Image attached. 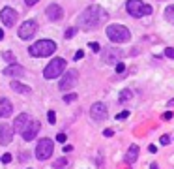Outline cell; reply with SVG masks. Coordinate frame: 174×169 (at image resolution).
<instances>
[{"instance_id":"cell-1","label":"cell","mask_w":174,"mask_h":169,"mask_svg":"<svg viewBox=\"0 0 174 169\" xmlns=\"http://www.w3.org/2000/svg\"><path fill=\"white\" fill-rule=\"evenodd\" d=\"M107 19H109V15H107V12L101 6H90L79 15L77 24L84 30H94V28H98L99 24H103Z\"/></svg>"},{"instance_id":"cell-2","label":"cell","mask_w":174,"mask_h":169,"mask_svg":"<svg viewBox=\"0 0 174 169\" xmlns=\"http://www.w3.org/2000/svg\"><path fill=\"white\" fill-rule=\"evenodd\" d=\"M56 51V43L51 42V40H39L34 45L28 47V53L32 56H38V58H43V56H51Z\"/></svg>"},{"instance_id":"cell-3","label":"cell","mask_w":174,"mask_h":169,"mask_svg":"<svg viewBox=\"0 0 174 169\" xmlns=\"http://www.w3.org/2000/svg\"><path fill=\"white\" fill-rule=\"evenodd\" d=\"M107 36H109V40L114 42V43H126V42L131 40V32L124 24H109V27H107Z\"/></svg>"},{"instance_id":"cell-4","label":"cell","mask_w":174,"mask_h":169,"mask_svg":"<svg viewBox=\"0 0 174 169\" xmlns=\"http://www.w3.org/2000/svg\"><path fill=\"white\" fill-rule=\"evenodd\" d=\"M126 12L129 13L131 17L139 19V17H142V15H150L153 9H152V6L144 4L142 0H127L126 2Z\"/></svg>"},{"instance_id":"cell-5","label":"cell","mask_w":174,"mask_h":169,"mask_svg":"<svg viewBox=\"0 0 174 169\" xmlns=\"http://www.w3.org/2000/svg\"><path fill=\"white\" fill-rule=\"evenodd\" d=\"M64 70H66V60L56 56L54 60H51L47 64V68L43 70V77L45 79H56V77H60V75L64 73Z\"/></svg>"},{"instance_id":"cell-6","label":"cell","mask_w":174,"mask_h":169,"mask_svg":"<svg viewBox=\"0 0 174 169\" xmlns=\"http://www.w3.org/2000/svg\"><path fill=\"white\" fill-rule=\"evenodd\" d=\"M53 150H54V143L47 139V137H43V139H39L38 143V147H36V158L38 160H49L51 154H53Z\"/></svg>"},{"instance_id":"cell-7","label":"cell","mask_w":174,"mask_h":169,"mask_svg":"<svg viewBox=\"0 0 174 169\" xmlns=\"http://www.w3.org/2000/svg\"><path fill=\"white\" fill-rule=\"evenodd\" d=\"M101 53H103L101 58H103L105 64H118L120 58L124 56V51H120L116 47H105V49H101Z\"/></svg>"},{"instance_id":"cell-8","label":"cell","mask_w":174,"mask_h":169,"mask_svg":"<svg viewBox=\"0 0 174 169\" xmlns=\"http://www.w3.org/2000/svg\"><path fill=\"white\" fill-rule=\"evenodd\" d=\"M77 81H79V73H77V70H69V71H66V75L62 77L58 88L62 90V92H66V90L73 88V86L77 85Z\"/></svg>"},{"instance_id":"cell-9","label":"cell","mask_w":174,"mask_h":169,"mask_svg":"<svg viewBox=\"0 0 174 169\" xmlns=\"http://www.w3.org/2000/svg\"><path fill=\"white\" fill-rule=\"evenodd\" d=\"M32 117L28 115V113H21V115H17V119H15V122H13V130L17 132V134H24V132L28 130V126L32 124Z\"/></svg>"},{"instance_id":"cell-10","label":"cell","mask_w":174,"mask_h":169,"mask_svg":"<svg viewBox=\"0 0 174 169\" xmlns=\"http://www.w3.org/2000/svg\"><path fill=\"white\" fill-rule=\"evenodd\" d=\"M0 19H2V24H6V27H13V24L17 23V19H19V13L15 12L13 8L6 6L2 12H0Z\"/></svg>"},{"instance_id":"cell-11","label":"cell","mask_w":174,"mask_h":169,"mask_svg":"<svg viewBox=\"0 0 174 169\" xmlns=\"http://www.w3.org/2000/svg\"><path fill=\"white\" fill-rule=\"evenodd\" d=\"M36 30H38V23L36 21H32V19H30V21H24V24L19 28V38L21 40H30L36 34Z\"/></svg>"},{"instance_id":"cell-12","label":"cell","mask_w":174,"mask_h":169,"mask_svg":"<svg viewBox=\"0 0 174 169\" xmlns=\"http://www.w3.org/2000/svg\"><path fill=\"white\" fill-rule=\"evenodd\" d=\"M90 115L94 120H105L107 115H109V111H107V105L103 101H98V104H94L90 107Z\"/></svg>"},{"instance_id":"cell-13","label":"cell","mask_w":174,"mask_h":169,"mask_svg":"<svg viewBox=\"0 0 174 169\" xmlns=\"http://www.w3.org/2000/svg\"><path fill=\"white\" fill-rule=\"evenodd\" d=\"M13 134H15L13 126H9V124H0V145H9L11 139H13Z\"/></svg>"},{"instance_id":"cell-14","label":"cell","mask_w":174,"mask_h":169,"mask_svg":"<svg viewBox=\"0 0 174 169\" xmlns=\"http://www.w3.org/2000/svg\"><path fill=\"white\" fill-rule=\"evenodd\" d=\"M45 13H47V17L51 21H60V19L64 17V12H62V8H60L58 4H49L47 9H45Z\"/></svg>"},{"instance_id":"cell-15","label":"cell","mask_w":174,"mask_h":169,"mask_svg":"<svg viewBox=\"0 0 174 169\" xmlns=\"http://www.w3.org/2000/svg\"><path fill=\"white\" fill-rule=\"evenodd\" d=\"M41 130V124H39V120H32V124L28 126V130L23 134V139L24 141H32L36 135H38V132Z\"/></svg>"},{"instance_id":"cell-16","label":"cell","mask_w":174,"mask_h":169,"mask_svg":"<svg viewBox=\"0 0 174 169\" xmlns=\"http://www.w3.org/2000/svg\"><path fill=\"white\" fill-rule=\"evenodd\" d=\"M4 75H8V77H23L24 75V68L19 64H9L6 70H4Z\"/></svg>"},{"instance_id":"cell-17","label":"cell","mask_w":174,"mask_h":169,"mask_svg":"<svg viewBox=\"0 0 174 169\" xmlns=\"http://www.w3.org/2000/svg\"><path fill=\"white\" fill-rule=\"evenodd\" d=\"M13 113V105L11 101L8 98H0V119H4V117H9Z\"/></svg>"},{"instance_id":"cell-18","label":"cell","mask_w":174,"mask_h":169,"mask_svg":"<svg viewBox=\"0 0 174 169\" xmlns=\"http://www.w3.org/2000/svg\"><path fill=\"white\" fill-rule=\"evenodd\" d=\"M137 158H139V147L131 145L129 150H127V154H126V162L127 163H133V162H137Z\"/></svg>"},{"instance_id":"cell-19","label":"cell","mask_w":174,"mask_h":169,"mask_svg":"<svg viewBox=\"0 0 174 169\" xmlns=\"http://www.w3.org/2000/svg\"><path fill=\"white\" fill-rule=\"evenodd\" d=\"M11 88L15 90V92H19V94H30V86H26V85H23V83H19V81H13L11 83Z\"/></svg>"},{"instance_id":"cell-20","label":"cell","mask_w":174,"mask_h":169,"mask_svg":"<svg viewBox=\"0 0 174 169\" xmlns=\"http://www.w3.org/2000/svg\"><path fill=\"white\" fill-rule=\"evenodd\" d=\"M131 98H133V92L129 88H124L120 92V101H129Z\"/></svg>"},{"instance_id":"cell-21","label":"cell","mask_w":174,"mask_h":169,"mask_svg":"<svg viewBox=\"0 0 174 169\" xmlns=\"http://www.w3.org/2000/svg\"><path fill=\"white\" fill-rule=\"evenodd\" d=\"M165 19H167L168 23L174 24V6H168V8L165 9Z\"/></svg>"},{"instance_id":"cell-22","label":"cell","mask_w":174,"mask_h":169,"mask_svg":"<svg viewBox=\"0 0 174 169\" xmlns=\"http://www.w3.org/2000/svg\"><path fill=\"white\" fill-rule=\"evenodd\" d=\"M2 58L6 60V62H9V64H15V55L11 53V51H4V53H2Z\"/></svg>"},{"instance_id":"cell-23","label":"cell","mask_w":174,"mask_h":169,"mask_svg":"<svg viewBox=\"0 0 174 169\" xmlns=\"http://www.w3.org/2000/svg\"><path fill=\"white\" fill-rule=\"evenodd\" d=\"M77 100V94H75V92H71V94H66L64 96V101H66V104H71V101H75Z\"/></svg>"},{"instance_id":"cell-24","label":"cell","mask_w":174,"mask_h":169,"mask_svg":"<svg viewBox=\"0 0 174 169\" xmlns=\"http://www.w3.org/2000/svg\"><path fill=\"white\" fill-rule=\"evenodd\" d=\"M47 119H49L51 124H54V122H56V113H54V111H49V113H47Z\"/></svg>"},{"instance_id":"cell-25","label":"cell","mask_w":174,"mask_h":169,"mask_svg":"<svg viewBox=\"0 0 174 169\" xmlns=\"http://www.w3.org/2000/svg\"><path fill=\"white\" fill-rule=\"evenodd\" d=\"M75 30H77V28H68V30H66V34H64V36H66V40H69V38H73V34H75Z\"/></svg>"},{"instance_id":"cell-26","label":"cell","mask_w":174,"mask_h":169,"mask_svg":"<svg viewBox=\"0 0 174 169\" xmlns=\"http://www.w3.org/2000/svg\"><path fill=\"white\" fill-rule=\"evenodd\" d=\"M90 49H92V51H94V53H99V51H101V47H99V43H96V42H92V43H90Z\"/></svg>"},{"instance_id":"cell-27","label":"cell","mask_w":174,"mask_h":169,"mask_svg":"<svg viewBox=\"0 0 174 169\" xmlns=\"http://www.w3.org/2000/svg\"><path fill=\"white\" fill-rule=\"evenodd\" d=\"M127 117H129V111H122L120 115H116V119H118V120H124V119H127Z\"/></svg>"},{"instance_id":"cell-28","label":"cell","mask_w":174,"mask_h":169,"mask_svg":"<svg viewBox=\"0 0 174 169\" xmlns=\"http://www.w3.org/2000/svg\"><path fill=\"white\" fill-rule=\"evenodd\" d=\"M165 56H168V58H174V49H172V47H167V49H165Z\"/></svg>"},{"instance_id":"cell-29","label":"cell","mask_w":174,"mask_h":169,"mask_svg":"<svg viewBox=\"0 0 174 169\" xmlns=\"http://www.w3.org/2000/svg\"><path fill=\"white\" fill-rule=\"evenodd\" d=\"M124 71H126V66L122 62H118V64H116V73H124Z\"/></svg>"},{"instance_id":"cell-30","label":"cell","mask_w":174,"mask_h":169,"mask_svg":"<svg viewBox=\"0 0 174 169\" xmlns=\"http://www.w3.org/2000/svg\"><path fill=\"white\" fill-rule=\"evenodd\" d=\"M66 163H68V162H66V160H64V158H60V160H58V162H54V167H58V169H60V167H64V165H66Z\"/></svg>"},{"instance_id":"cell-31","label":"cell","mask_w":174,"mask_h":169,"mask_svg":"<svg viewBox=\"0 0 174 169\" xmlns=\"http://www.w3.org/2000/svg\"><path fill=\"white\" fill-rule=\"evenodd\" d=\"M168 141H170V137H168V135H161V139H159L161 145H168Z\"/></svg>"},{"instance_id":"cell-32","label":"cell","mask_w":174,"mask_h":169,"mask_svg":"<svg viewBox=\"0 0 174 169\" xmlns=\"http://www.w3.org/2000/svg\"><path fill=\"white\" fill-rule=\"evenodd\" d=\"M0 162H2V163H9V162H11V154H4Z\"/></svg>"},{"instance_id":"cell-33","label":"cell","mask_w":174,"mask_h":169,"mask_svg":"<svg viewBox=\"0 0 174 169\" xmlns=\"http://www.w3.org/2000/svg\"><path fill=\"white\" fill-rule=\"evenodd\" d=\"M83 56H84V51H83V49H79V51L75 53V60H81Z\"/></svg>"},{"instance_id":"cell-34","label":"cell","mask_w":174,"mask_h":169,"mask_svg":"<svg viewBox=\"0 0 174 169\" xmlns=\"http://www.w3.org/2000/svg\"><path fill=\"white\" fill-rule=\"evenodd\" d=\"M56 141H58V143H66V134H58V135H56Z\"/></svg>"},{"instance_id":"cell-35","label":"cell","mask_w":174,"mask_h":169,"mask_svg":"<svg viewBox=\"0 0 174 169\" xmlns=\"http://www.w3.org/2000/svg\"><path fill=\"white\" fill-rule=\"evenodd\" d=\"M103 135H105V137H112V135H114V130H105Z\"/></svg>"},{"instance_id":"cell-36","label":"cell","mask_w":174,"mask_h":169,"mask_svg":"<svg viewBox=\"0 0 174 169\" xmlns=\"http://www.w3.org/2000/svg\"><path fill=\"white\" fill-rule=\"evenodd\" d=\"M148 150H150L152 154H155V152H157V147H155V145H150V148H148Z\"/></svg>"},{"instance_id":"cell-37","label":"cell","mask_w":174,"mask_h":169,"mask_svg":"<svg viewBox=\"0 0 174 169\" xmlns=\"http://www.w3.org/2000/svg\"><path fill=\"white\" fill-rule=\"evenodd\" d=\"M36 2H38V0H24V4H26V6H34Z\"/></svg>"},{"instance_id":"cell-38","label":"cell","mask_w":174,"mask_h":169,"mask_svg":"<svg viewBox=\"0 0 174 169\" xmlns=\"http://www.w3.org/2000/svg\"><path fill=\"white\" fill-rule=\"evenodd\" d=\"M163 117H165L167 120H170V119H172V113H170V111H167V113H165V115H163Z\"/></svg>"},{"instance_id":"cell-39","label":"cell","mask_w":174,"mask_h":169,"mask_svg":"<svg viewBox=\"0 0 174 169\" xmlns=\"http://www.w3.org/2000/svg\"><path fill=\"white\" fill-rule=\"evenodd\" d=\"M71 148H73V147H71V145H66V147H64V152H69V150H71Z\"/></svg>"},{"instance_id":"cell-40","label":"cell","mask_w":174,"mask_h":169,"mask_svg":"<svg viewBox=\"0 0 174 169\" xmlns=\"http://www.w3.org/2000/svg\"><path fill=\"white\" fill-rule=\"evenodd\" d=\"M0 40H4V30L0 28Z\"/></svg>"},{"instance_id":"cell-41","label":"cell","mask_w":174,"mask_h":169,"mask_svg":"<svg viewBox=\"0 0 174 169\" xmlns=\"http://www.w3.org/2000/svg\"><path fill=\"white\" fill-rule=\"evenodd\" d=\"M150 169H159V167H157V163H152V167Z\"/></svg>"},{"instance_id":"cell-42","label":"cell","mask_w":174,"mask_h":169,"mask_svg":"<svg viewBox=\"0 0 174 169\" xmlns=\"http://www.w3.org/2000/svg\"><path fill=\"white\" fill-rule=\"evenodd\" d=\"M168 105H170V107H172V105H174V100H170V101H168Z\"/></svg>"}]
</instances>
